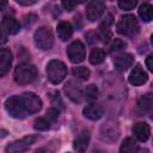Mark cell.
<instances>
[{"label": "cell", "instance_id": "cell-1", "mask_svg": "<svg viewBox=\"0 0 153 153\" xmlns=\"http://www.w3.org/2000/svg\"><path fill=\"white\" fill-rule=\"evenodd\" d=\"M42 108L41 98L33 92H25L23 94L12 96L6 99L5 109L13 118H25L36 114Z\"/></svg>", "mask_w": 153, "mask_h": 153}, {"label": "cell", "instance_id": "cell-2", "mask_svg": "<svg viewBox=\"0 0 153 153\" xmlns=\"http://www.w3.org/2000/svg\"><path fill=\"white\" fill-rule=\"evenodd\" d=\"M67 75V67L60 60H51L47 65V78L51 84H60Z\"/></svg>", "mask_w": 153, "mask_h": 153}, {"label": "cell", "instance_id": "cell-3", "mask_svg": "<svg viewBox=\"0 0 153 153\" xmlns=\"http://www.w3.org/2000/svg\"><path fill=\"white\" fill-rule=\"evenodd\" d=\"M37 76V69L33 65L30 63H20L14 69V80L20 84H30L32 82Z\"/></svg>", "mask_w": 153, "mask_h": 153}, {"label": "cell", "instance_id": "cell-4", "mask_svg": "<svg viewBox=\"0 0 153 153\" xmlns=\"http://www.w3.org/2000/svg\"><path fill=\"white\" fill-rule=\"evenodd\" d=\"M140 26L137 19L133 14H124L117 23V32L123 36H134L139 32Z\"/></svg>", "mask_w": 153, "mask_h": 153}, {"label": "cell", "instance_id": "cell-5", "mask_svg": "<svg viewBox=\"0 0 153 153\" xmlns=\"http://www.w3.org/2000/svg\"><path fill=\"white\" fill-rule=\"evenodd\" d=\"M33 39H35V44L42 50H48L54 44V36L51 30L48 26L38 27L35 32Z\"/></svg>", "mask_w": 153, "mask_h": 153}, {"label": "cell", "instance_id": "cell-6", "mask_svg": "<svg viewBox=\"0 0 153 153\" xmlns=\"http://www.w3.org/2000/svg\"><path fill=\"white\" fill-rule=\"evenodd\" d=\"M100 139L108 143H114L120 136V126L115 121H108L100 126Z\"/></svg>", "mask_w": 153, "mask_h": 153}, {"label": "cell", "instance_id": "cell-7", "mask_svg": "<svg viewBox=\"0 0 153 153\" xmlns=\"http://www.w3.org/2000/svg\"><path fill=\"white\" fill-rule=\"evenodd\" d=\"M37 140H38V136L27 135V136H24L19 140H16V141H12L11 143H8L5 147V151H6V153H24Z\"/></svg>", "mask_w": 153, "mask_h": 153}, {"label": "cell", "instance_id": "cell-8", "mask_svg": "<svg viewBox=\"0 0 153 153\" xmlns=\"http://www.w3.org/2000/svg\"><path fill=\"white\" fill-rule=\"evenodd\" d=\"M67 55H68L69 61L73 63H79V62L84 61L86 57V49H85V45L82 44V42L79 39L72 42L67 47Z\"/></svg>", "mask_w": 153, "mask_h": 153}, {"label": "cell", "instance_id": "cell-9", "mask_svg": "<svg viewBox=\"0 0 153 153\" xmlns=\"http://www.w3.org/2000/svg\"><path fill=\"white\" fill-rule=\"evenodd\" d=\"M65 93L73 103H80L82 100L81 85L75 80H68L65 85Z\"/></svg>", "mask_w": 153, "mask_h": 153}, {"label": "cell", "instance_id": "cell-10", "mask_svg": "<svg viewBox=\"0 0 153 153\" xmlns=\"http://www.w3.org/2000/svg\"><path fill=\"white\" fill-rule=\"evenodd\" d=\"M105 11V4L103 1H91L86 6V18L90 22L98 20Z\"/></svg>", "mask_w": 153, "mask_h": 153}, {"label": "cell", "instance_id": "cell-11", "mask_svg": "<svg viewBox=\"0 0 153 153\" xmlns=\"http://www.w3.org/2000/svg\"><path fill=\"white\" fill-rule=\"evenodd\" d=\"M152 106H153V98L152 94H145L141 96L137 99L136 103V111L139 115H149L152 112Z\"/></svg>", "mask_w": 153, "mask_h": 153}, {"label": "cell", "instance_id": "cell-12", "mask_svg": "<svg viewBox=\"0 0 153 153\" xmlns=\"http://www.w3.org/2000/svg\"><path fill=\"white\" fill-rule=\"evenodd\" d=\"M147 79H148V75H147V73L141 68V66H135L133 69H131V72H130V74H129V82L131 84V85H134V86H140V85H142V84H145L146 81H147Z\"/></svg>", "mask_w": 153, "mask_h": 153}, {"label": "cell", "instance_id": "cell-13", "mask_svg": "<svg viewBox=\"0 0 153 153\" xmlns=\"http://www.w3.org/2000/svg\"><path fill=\"white\" fill-rule=\"evenodd\" d=\"M133 133L136 140L141 142H146L151 135V127L146 122H139L133 127Z\"/></svg>", "mask_w": 153, "mask_h": 153}, {"label": "cell", "instance_id": "cell-14", "mask_svg": "<svg viewBox=\"0 0 153 153\" xmlns=\"http://www.w3.org/2000/svg\"><path fill=\"white\" fill-rule=\"evenodd\" d=\"M134 62V57L128 54V53H123V54H120V55H116L114 57V65H115V68L118 69V71H126L128 69Z\"/></svg>", "mask_w": 153, "mask_h": 153}, {"label": "cell", "instance_id": "cell-15", "mask_svg": "<svg viewBox=\"0 0 153 153\" xmlns=\"http://www.w3.org/2000/svg\"><path fill=\"white\" fill-rule=\"evenodd\" d=\"M88 142H90V133L87 130H81L78 136L74 139L73 141V147L75 151L82 153L87 149L88 147Z\"/></svg>", "mask_w": 153, "mask_h": 153}, {"label": "cell", "instance_id": "cell-16", "mask_svg": "<svg viewBox=\"0 0 153 153\" xmlns=\"http://www.w3.org/2000/svg\"><path fill=\"white\" fill-rule=\"evenodd\" d=\"M12 65V53L8 49H0V76H4L11 68Z\"/></svg>", "mask_w": 153, "mask_h": 153}, {"label": "cell", "instance_id": "cell-17", "mask_svg": "<svg viewBox=\"0 0 153 153\" xmlns=\"http://www.w3.org/2000/svg\"><path fill=\"white\" fill-rule=\"evenodd\" d=\"M82 115L91 120V121H97L99 120L102 116H103V109L100 105L98 104H94V103H91L88 105H86L82 110Z\"/></svg>", "mask_w": 153, "mask_h": 153}, {"label": "cell", "instance_id": "cell-18", "mask_svg": "<svg viewBox=\"0 0 153 153\" xmlns=\"http://www.w3.org/2000/svg\"><path fill=\"white\" fill-rule=\"evenodd\" d=\"M73 35V26L68 22H60L57 24V36L61 41H68Z\"/></svg>", "mask_w": 153, "mask_h": 153}, {"label": "cell", "instance_id": "cell-19", "mask_svg": "<svg viewBox=\"0 0 153 153\" xmlns=\"http://www.w3.org/2000/svg\"><path fill=\"white\" fill-rule=\"evenodd\" d=\"M2 26L5 27V30H6L7 33H10V35H16V33H18L19 30H20V24L18 23V20L14 19L13 17H10V16H5V17H4Z\"/></svg>", "mask_w": 153, "mask_h": 153}, {"label": "cell", "instance_id": "cell-20", "mask_svg": "<svg viewBox=\"0 0 153 153\" xmlns=\"http://www.w3.org/2000/svg\"><path fill=\"white\" fill-rule=\"evenodd\" d=\"M137 152H139V145L134 139L127 137L123 140L120 147V153H137Z\"/></svg>", "mask_w": 153, "mask_h": 153}, {"label": "cell", "instance_id": "cell-21", "mask_svg": "<svg viewBox=\"0 0 153 153\" xmlns=\"http://www.w3.org/2000/svg\"><path fill=\"white\" fill-rule=\"evenodd\" d=\"M139 16L143 22H146V23L151 22L152 18H153V8H152V6L148 2L141 4V6L139 7Z\"/></svg>", "mask_w": 153, "mask_h": 153}, {"label": "cell", "instance_id": "cell-22", "mask_svg": "<svg viewBox=\"0 0 153 153\" xmlns=\"http://www.w3.org/2000/svg\"><path fill=\"white\" fill-rule=\"evenodd\" d=\"M105 60V51L102 48H93L90 53V62L92 65H99Z\"/></svg>", "mask_w": 153, "mask_h": 153}, {"label": "cell", "instance_id": "cell-23", "mask_svg": "<svg viewBox=\"0 0 153 153\" xmlns=\"http://www.w3.org/2000/svg\"><path fill=\"white\" fill-rule=\"evenodd\" d=\"M73 75L81 79V80H87L90 78V71L88 68L84 67V66H79V67H74L73 71H72Z\"/></svg>", "mask_w": 153, "mask_h": 153}, {"label": "cell", "instance_id": "cell-24", "mask_svg": "<svg viewBox=\"0 0 153 153\" xmlns=\"http://www.w3.org/2000/svg\"><path fill=\"white\" fill-rule=\"evenodd\" d=\"M50 121L47 118V117H38L36 121H35V124H33V128L36 130H39V131H44V130H48L50 128Z\"/></svg>", "mask_w": 153, "mask_h": 153}, {"label": "cell", "instance_id": "cell-25", "mask_svg": "<svg viewBox=\"0 0 153 153\" xmlns=\"http://www.w3.org/2000/svg\"><path fill=\"white\" fill-rule=\"evenodd\" d=\"M84 94H85V98L87 100H96L97 97H98V88H97V86L93 85V84L86 86Z\"/></svg>", "mask_w": 153, "mask_h": 153}, {"label": "cell", "instance_id": "cell-26", "mask_svg": "<svg viewBox=\"0 0 153 153\" xmlns=\"http://www.w3.org/2000/svg\"><path fill=\"white\" fill-rule=\"evenodd\" d=\"M126 47H127V43H126L124 41H122L121 38H115V39L112 41V43L110 44V51H111V53L118 51V50H121V49H123V48H126Z\"/></svg>", "mask_w": 153, "mask_h": 153}, {"label": "cell", "instance_id": "cell-27", "mask_svg": "<svg viewBox=\"0 0 153 153\" xmlns=\"http://www.w3.org/2000/svg\"><path fill=\"white\" fill-rule=\"evenodd\" d=\"M59 146V143H55V142H50L43 147H39L38 149L35 151V153H54V151L56 149V147Z\"/></svg>", "mask_w": 153, "mask_h": 153}, {"label": "cell", "instance_id": "cell-28", "mask_svg": "<svg viewBox=\"0 0 153 153\" xmlns=\"http://www.w3.org/2000/svg\"><path fill=\"white\" fill-rule=\"evenodd\" d=\"M117 5H118V7L121 10L129 11V10H133L136 6V1H118Z\"/></svg>", "mask_w": 153, "mask_h": 153}, {"label": "cell", "instance_id": "cell-29", "mask_svg": "<svg viewBox=\"0 0 153 153\" xmlns=\"http://www.w3.org/2000/svg\"><path fill=\"white\" fill-rule=\"evenodd\" d=\"M54 96H50V98H51V102H53V104L55 105L54 108H63V103H62V100H61V98H60V96H59V93L57 92H51Z\"/></svg>", "mask_w": 153, "mask_h": 153}, {"label": "cell", "instance_id": "cell-30", "mask_svg": "<svg viewBox=\"0 0 153 153\" xmlns=\"http://www.w3.org/2000/svg\"><path fill=\"white\" fill-rule=\"evenodd\" d=\"M57 116H59V109H56V108H51V109H49V110L47 111V118H48L50 122L55 121V120L57 118Z\"/></svg>", "mask_w": 153, "mask_h": 153}, {"label": "cell", "instance_id": "cell-31", "mask_svg": "<svg viewBox=\"0 0 153 153\" xmlns=\"http://www.w3.org/2000/svg\"><path fill=\"white\" fill-rule=\"evenodd\" d=\"M7 31L5 30V27L2 26V24H0V45L5 44L7 42Z\"/></svg>", "mask_w": 153, "mask_h": 153}, {"label": "cell", "instance_id": "cell-32", "mask_svg": "<svg viewBox=\"0 0 153 153\" xmlns=\"http://www.w3.org/2000/svg\"><path fill=\"white\" fill-rule=\"evenodd\" d=\"M76 5H78V2H74V1H63L62 2V6L66 11H73Z\"/></svg>", "mask_w": 153, "mask_h": 153}, {"label": "cell", "instance_id": "cell-33", "mask_svg": "<svg viewBox=\"0 0 153 153\" xmlns=\"http://www.w3.org/2000/svg\"><path fill=\"white\" fill-rule=\"evenodd\" d=\"M152 60H153V56L152 55H148L147 59H146V66L149 71H153V63H152Z\"/></svg>", "mask_w": 153, "mask_h": 153}, {"label": "cell", "instance_id": "cell-34", "mask_svg": "<svg viewBox=\"0 0 153 153\" xmlns=\"http://www.w3.org/2000/svg\"><path fill=\"white\" fill-rule=\"evenodd\" d=\"M17 2L19 5H23V6H30V5L36 4V1H23V0H17Z\"/></svg>", "mask_w": 153, "mask_h": 153}, {"label": "cell", "instance_id": "cell-35", "mask_svg": "<svg viewBox=\"0 0 153 153\" xmlns=\"http://www.w3.org/2000/svg\"><path fill=\"white\" fill-rule=\"evenodd\" d=\"M6 6H7V1H5V0H0V10H4Z\"/></svg>", "mask_w": 153, "mask_h": 153}, {"label": "cell", "instance_id": "cell-36", "mask_svg": "<svg viewBox=\"0 0 153 153\" xmlns=\"http://www.w3.org/2000/svg\"><path fill=\"white\" fill-rule=\"evenodd\" d=\"M7 136V130H0V139Z\"/></svg>", "mask_w": 153, "mask_h": 153}]
</instances>
